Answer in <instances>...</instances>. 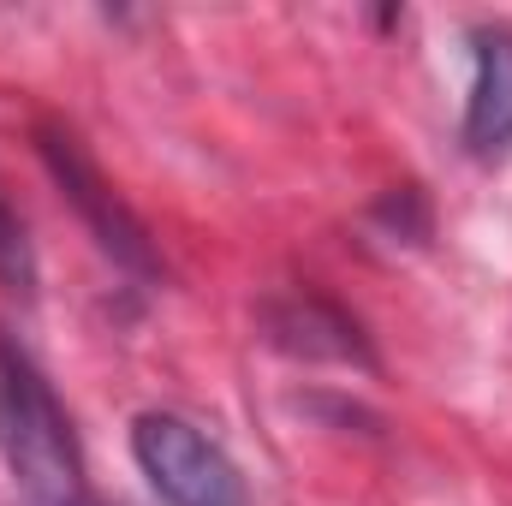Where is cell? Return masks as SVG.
<instances>
[{"instance_id":"3957f363","label":"cell","mask_w":512,"mask_h":506,"mask_svg":"<svg viewBox=\"0 0 512 506\" xmlns=\"http://www.w3.org/2000/svg\"><path fill=\"white\" fill-rule=\"evenodd\" d=\"M36 149H42L54 185L66 191V203H72V209L84 215V227L96 233V245L114 256L126 274L155 280L161 262H155V251H149V233H143V221L126 209V197L102 179V167L90 161V149H84L66 126H36Z\"/></svg>"},{"instance_id":"6da1fadb","label":"cell","mask_w":512,"mask_h":506,"mask_svg":"<svg viewBox=\"0 0 512 506\" xmlns=\"http://www.w3.org/2000/svg\"><path fill=\"white\" fill-rule=\"evenodd\" d=\"M0 459L18 489V506H102L66 405L30 364V352L12 346L6 334H0Z\"/></svg>"},{"instance_id":"7a4b0ae2","label":"cell","mask_w":512,"mask_h":506,"mask_svg":"<svg viewBox=\"0 0 512 506\" xmlns=\"http://www.w3.org/2000/svg\"><path fill=\"white\" fill-rule=\"evenodd\" d=\"M131 459L167 506H251L227 447L179 411H143L131 423Z\"/></svg>"},{"instance_id":"5b68a950","label":"cell","mask_w":512,"mask_h":506,"mask_svg":"<svg viewBox=\"0 0 512 506\" xmlns=\"http://www.w3.org/2000/svg\"><path fill=\"white\" fill-rule=\"evenodd\" d=\"M268 334L286 352H310V358H340V364H370L358 322H346L340 310L316 304V298H292L280 310H268Z\"/></svg>"},{"instance_id":"8992f818","label":"cell","mask_w":512,"mask_h":506,"mask_svg":"<svg viewBox=\"0 0 512 506\" xmlns=\"http://www.w3.org/2000/svg\"><path fill=\"white\" fill-rule=\"evenodd\" d=\"M0 292H12L18 304L36 298V251L24 239V221L6 203V191H0Z\"/></svg>"},{"instance_id":"277c9868","label":"cell","mask_w":512,"mask_h":506,"mask_svg":"<svg viewBox=\"0 0 512 506\" xmlns=\"http://www.w3.org/2000/svg\"><path fill=\"white\" fill-rule=\"evenodd\" d=\"M471 48H477V78L465 96V149L501 155L512 143V24H483Z\"/></svg>"}]
</instances>
